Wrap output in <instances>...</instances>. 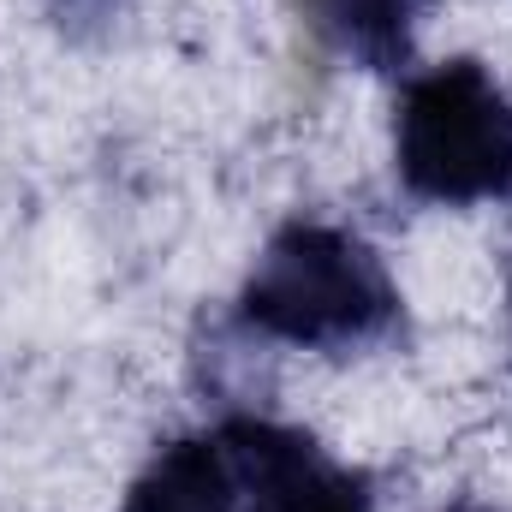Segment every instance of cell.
<instances>
[{"label": "cell", "instance_id": "1", "mask_svg": "<svg viewBox=\"0 0 512 512\" xmlns=\"http://www.w3.org/2000/svg\"><path fill=\"white\" fill-rule=\"evenodd\" d=\"M120 512H376V483L310 429L233 411L155 447Z\"/></svg>", "mask_w": 512, "mask_h": 512}, {"label": "cell", "instance_id": "2", "mask_svg": "<svg viewBox=\"0 0 512 512\" xmlns=\"http://www.w3.org/2000/svg\"><path fill=\"white\" fill-rule=\"evenodd\" d=\"M233 322L268 346L352 358L405 334V298L364 233L292 215L245 274Z\"/></svg>", "mask_w": 512, "mask_h": 512}, {"label": "cell", "instance_id": "3", "mask_svg": "<svg viewBox=\"0 0 512 512\" xmlns=\"http://www.w3.org/2000/svg\"><path fill=\"white\" fill-rule=\"evenodd\" d=\"M393 173L405 197L435 209H471L512 197V96L507 84L459 54L411 72L393 108Z\"/></svg>", "mask_w": 512, "mask_h": 512}, {"label": "cell", "instance_id": "4", "mask_svg": "<svg viewBox=\"0 0 512 512\" xmlns=\"http://www.w3.org/2000/svg\"><path fill=\"white\" fill-rule=\"evenodd\" d=\"M435 0H304L316 42L358 72H405Z\"/></svg>", "mask_w": 512, "mask_h": 512}, {"label": "cell", "instance_id": "5", "mask_svg": "<svg viewBox=\"0 0 512 512\" xmlns=\"http://www.w3.org/2000/svg\"><path fill=\"white\" fill-rule=\"evenodd\" d=\"M441 512H501V507H489V501H453V507H441Z\"/></svg>", "mask_w": 512, "mask_h": 512}, {"label": "cell", "instance_id": "6", "mask_svg": "<svg viewBox=\"0 0 512 512\" xmlns=\"http://www.w3.org/2000/svg\"><path fill=\"white\" fill-rule=\"evenodd\" d=\"M60 6H72V12H84V6H102V0H60Z\"/></svg>", "mask_w": 512, "mask_h": 512}]
</instances>
